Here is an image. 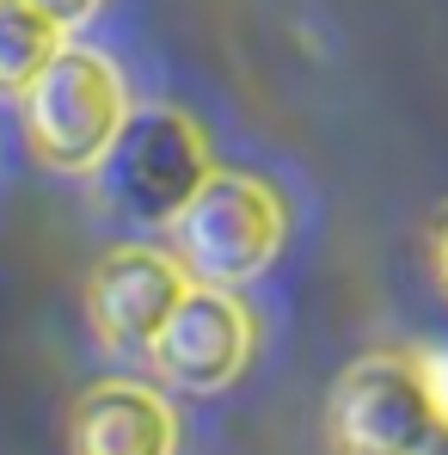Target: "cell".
Instances as JSON below:
<instances>
[{"label": "cell", "mask_w": 448, "mask_h": 455, "mask_svg": "<svg viewBox=\"0 0 448 455\" xmlns=\"http://www.w3.org/2000/svg\"><path fill=\"white\" fill-rule=\"evenodd\" d=\"M31 6H37V12H50L62 31H68V25H86V19L98 12V0H31Z\"/></svg>", "instance_id": "obj_10"}, {"label": "cell", "mask_w": 448, "mask_h": 455, "mask_svg": "<svg viewBox=\"0 0 448 455\" xmlns=\"http://www.w3.org/2000/svg\"><path fill=\"white\" fill-rule=\"evenodd\" d=\"M246 357H252V314L240 307L233 290H209V283H191V296L172 307V320L160 326L148 351L153 376L191 394L227 387L246 370Z\"/></svg>", "instance_id": "obj_6"}, {"label": "cell", "mask_w": 448, "mask_h": 455, "mask_svg": "<svg viewBox=\"0 0 448 455\" xmlns=\"http://www.w3.org/2000/svg\"><path fill=\"white\" fill-rule=\"evenodd\" d=\"M283 228L289 222H283V204H277L271 185L240 179V172H216L166 234H172L191 283L240 290L283 252Z\"/></svg>", "instance_id": "obj_3"}, {"label": "cell", "mask_w": 448, "mask_h": 455, "mask_svg": "<svg viewBox=\"0 0 448 455\" xmlns=\"http://www.w3.org/2000/svg\"><path fill=\"white\" fill-rule=\"evenodd\" d=\"M443 425L436 394L418 357L374 351L350 363L332 394V431L350 455H418V443Z\"/></svg>", "instance_id": "obj_4"}, {"label": "cell", "mask_w": 448, "mask_h": 455, "mask_svg": "<svg viewBox=\"0 0 448 455\" xmlns=\"http://www.w3.org/2000/svg\"><path fill=\"white\" fill-rule=\"evenodd\" d=\"M62 50L68 44L50 12H37L31 0H0V92L25 99Z\"/></svg>", "instance_id": "obj_8"}, {"label": "cell", "mask_w": 448, "mask_h": 455, "mask_svg": "<svg viewBox=\"0 0 448 455\" xmlns=\"http://www.w3.org/2000/svg\"><path fill=\"white\" fill-rule=\"evenodd\" d=\"M178 419L142 381H98L75 400L68 455H172Z\"/></svg>", "instance_id": "obj_7"}, {"label": "cell", "mask_w": 448, "mask_h": 455, "mask_svg": "<svg viewBox=\"0 0 448 455\" xmlns=\"http://www.w3.org/2000/svg\"><path fill=\"white\" fill-rule=\"evenodd\" d=\"M430 252H436V277H443V290H448V216L436 222V246Z\"/></svg>", "instance_id": "obj_11"}, {"label": "cell", "mask_w": 448, "mask_h": 455, "mask_svg": "<svg viewBox=\"0 0 448 455\" xmlns=\"http://www.w3.org/2000/svg\"><path fill=\"white\" fill-rule=\"evenodd\" d=\"M191 296V271L172 252L153 246H117L111 259H98L92 283H86V314L92 332L123 351V357H148L160 326L172 320V307Z\"/></svg>", "instance_id": "obj_5"}, {"label": "cell", "mask_w": 448, "mask_h": 455, "mask_svg": "<svg viewBox=\"0 0 448 455\" xmlns=\"http://www.w3.org/2000/svg\"><path fill=\"white\" fill-rule=\"evenodd\" d=\"M209 179H216V166H209L203 130L185 111H166V105L130 111L117 142L92 166L98 204L136 228H172Z\"/></svg>", "instance_id": "obj_1"}, {"label": "cell", "mask_w": 448, "mask_h": 455, "mask_svg": "<svg viewBox=\"0 0 448 455\" xmlns=\"http://www.w3.org/2000/svg\"><path fill=\"white\" fill-rule=\"evenodd\" d=\"M418 455H448V419L430 431V437H424V443H418Z\"/></svg>", "instance_id": "obj_12"}, {"label": "cell", "mask_w": 448, "mask_h": 455, "mask_svg": "<svg viewBox=\"0 0 448 455\" xmlns=\"http://www.w3.org/2000/svg\"><path fill=\"white\" fill-rule=\"evenodd\" d=\"M123 124H130L123 75L86 44H68L25 92V136L37 160L56 172H92Z\"/></svg>", "instance_id": "obj_2"}, {"label": "cell", "mask_w": 448, "mask_h": 455, "mask_svg": "<svg viewBox=\"0 0 448 455\" xmlns=\"http://www.w3.org/2000/svg\"><path fill=\"white\" fill-rule=\"evenodd\" d=\"M418 363H424V381H430V394H436V412L448 419V345H436V351H424Z\"/></svg>", "instance_id": "obj_9"}]
</instances>
